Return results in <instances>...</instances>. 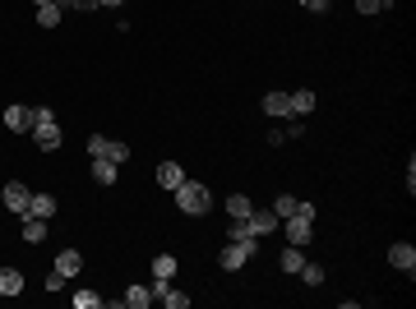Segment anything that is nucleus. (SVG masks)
Wrapping results in <instances>:
<instances>
[{
	"label": "nucleus",
	"instance_id": "22",
	"mask_svg": "<svg viewBox=\"0 0 416 309\" xmlns=\"http://www.w3.org/2000/svg\"><path fill=\"white\" fill-rule=\"evenodd\" d=\"M102 305H107V300L97 291H75V309H102Z\"/></svg>",
	"mask_w": 416,
	"mask_h": 309
},
{
	"label": "nucleus",
	"instance_id": "13",
	"mask_svg": "<svg viewBox=\"0 0 416 309\" xmlns=\"http://www.w3.org/2000/svg\"><path fill=\"white\" fill-rule=\"evenodd\" d=\"M292 97V116L296 120H306L310 111H315V93H310V88H296V93H287Z\"/></svg>",
	"mask_w": 416,
	"mask_h": 309
},
{
	"label": "nucleus",
	"instance_id": "8",
	"mask_svg": "<svg viewBox=\"0 0 416 309\" xmlns=\"http://www.w3.org/2000/svg\"><path fill=\"white\" fill-rule=\"evenodd\" d=\"M5 129H14V134H28L32 129V107H5Z\"/></svg>",
	"mask_w": 416,
	"mask_h": 309
},
{
	"label": "nucleus",
	"instance_id": "14",
	"mask_svg": "<svg viewBox=\"0 0 416 309\" xmlns=\"http://www.w3.org/2000/svg\"><path fill=\"white\" fill-rule=\"evenodd\" d=\"M277 263H282V273H301V268H306V254H301V245H287L282 249V254H277Z\"/></svg>",
	"mask_w": 416,
	"mask_h": 309
},
{
	"label": "nucleus",
	"instance_id": "26",
	"mask_svg": "<svg viewBox=\"0 0 416 309\" xmlns=\"http://www.w3.org/2000/svg\"><path fill=\"white\" fill-rule=\"evenodd\" d=\"M273 213H277V217H292V213H296V199H292V194H277Z\"/></svg>",
	"mask_w": 416,
	"mask_h": 309
},
{
	"label": "nucleus",
	"instance_id": "7",
	"mask_svg": "<svg viewBox=\"0 0 416 309\" xmlns=\"http://www.w3.org/2000/svg\"><path fill=\"white\" fill-rule=\"evenodd\" d=\"M28 199H32L28 185H5V208L14 217H28Z\"/></svg>",
	"mask_w": 416,
	"mask_h": 309
},
{
	"label": "nucleus",
	"instance_id": "24",
	"mask_svg": "<svg viewBox=\"0 0 416 309\" xmlns=\"http://www.w3.org/2000/svg\"><path fill=\"white\" fill-rule=\"evenodd\" d=\"M227 240H250V222H246V217H231V226H227Z\"/></svg>",
	"mask_w": 416,
	"mask_h": 309
},
{
	"label": "nucleus",
	"instance_id": "29",
	"mask_svg": "<svg viewBox=\"0 0 416 309\" xmlns=\"http://www.w3.org/2000/svg\"><path fill=\"white\" fill-rule=\"evenodd\" d=\"M61 286H65V277L56 273V268H51V273H46V291H61Z\"/></svg>",
	"mask_w": 416,
	"mask_h": 309
},
{
	"label": "nucleus",
	"instance_id": "4",
	"mask_svg": "<svg viewBox=\"0 0 416 309\" xmlns=\"http://www.w3.org/2000/svg\"><path fill=\"white\" fill-rule=\"evenodd\" d=\"M246 222H250V235H255V240H264L268 231H277V226H282V217H277L273 208H255Z\"/></svg>",
	"mask_w": 416,
	"mask_h": 309
},
{
	"label": "nucleus",
	"instance_id": "1",
	"mask_svg": "<svg viewBox=\"0 0 416 309\" xmlns=\"http://www.w3.org/2000/svg\"><path fill=\"white\" fill-rule=\"evenodd\" d=\"M171 194H176V208H181L185 217L213 213V194H208V185H199V180H181V185L171 189Z\"/></svg>",
	"mask_w": 416,
	"mask_h": 309
},
{
	"label": "nucleus",
	"instance_id": "20",
	"mask_svg": "<svg viewBox=\"0 0 416 309\" xmlns=\"http://www.w3.org/2000/svg\"><path fill=\"white\" fill-rule=\"evenodd\" d=\"M250 213H255V203H250L246 194H231L227 199V217H250Z\"/></svg>",
	"mask_w": 416,
	"mask_h": 309
},
{
	"label": "nucleus",
	"instance_id": "9",
	"mask_svg": "<svg viewBox=\"0 0 416 309\" xmlns=\"http://www.w3.org/2000/svg\"><path fill=\"white\" fill-rule=\"evenodd\" d=\"M264 116H273V120H282V116H292V97L287 93H264Z\"/></svg>",
	"mask_w": 416,
	"mask_h": 309
},
{
	"label": "nucleus",
	"instance_id": "12",
	"mask_svg": "<svg viewBox=\"0 0 416 309\" xmlns=\"http://www.w3.org/2000/svg\"><path fill=\"white\" fill-rule=\"evenodd\" d=\"M79 268H83V259H79V249H61V254H56V273H61L65 281L75 277Z\"/></svg>",
	"mask_w": 416,
	"mask_h": 309
},
{
	"label": "nucleus",
	"instance_id": "31",
	"mask_svg": "<svg viewBox=\"0 0 416 309\" xmlns=\"http://www.w3.org/2000/svg\"><path fill=\"white\" fill-rule=\"evenodd\" d=\"M97 5H111V10H116V5H125V0H97Z\"/></svg>",
	"mask_w": 416,
	"mask_h": 309
},
{
	"label": "nucleus",
	"instance_id": "17",
	"mask_svg": "<svg viewBox=\"0 0 416 309\" xmlns=\"http://www.w3.org/2000/svg\"><path fill=\"white\" fill-rule=\"evenodd\" d=\"M23 240H28V245H42L46 240V217H23Z\"/></svg>",
	"mask_w": 416,
	"mask_h": 309
},
{
	"label": "nucleus",
	"instance_id": "11",
	"mask_svg": "<svg viewBox=\"0 0 416 309\" xmlns=\"http://www.w3.org/2000/svg\"><path fill=\"white\" fill-rule=\"evenodd\" d=\"M56 208H61V203H56V194H32V199H28V217H46V222H51V217H56Z\"/></svg>",
	"mask_w": 416,
	"mask_h": 309
},
{
	"label": "nucleus",
	"instance_id": "21",
	"mask_svg": "<svg viewBox=\"0 0 416 309\" xmlns=\"http://www.w3.org/2000/svg\"><path fill=\"white\" fill-rule=\"evenodd\" d=\"M296 277L306 281V286H324V268H319V263H310V259H306V268H301Z\"/></svg>",
	"mask_w": 416,
	"mask_h": 309
},
{
	"label": "nucleus",
	"instance_id": "28",
	"mask_svg": "<svg viewBox=\"0 0 416 309\" xmlns=\"http://www.w3.org/2000/svg\"><path fill=\"white\" fill-rule=\"evenodd\" d=\"M384 5H388V0H356V10H361V14H379Z\"/></svg>",
	"mask_w": 416,
	"mask_h": 309
},
{
	"label": "nucleus",
	"instance_id": "6",
	"mask_svg": "<svg viewBox=\"0 0 416 309\" xmlns=\"http://www.w3.org/2000/svg\"><path fill=\"white\" fill-rule=\"evenodd\" d=\"M282 231H287V245H310V235H315V226H310L306 217H282Z\"/></svg>",
	"mask_w": 416,
	"mask_h": 309
},
{
	"label": "nucleus",
	"instance_id": "27",
	"mask_svg": "<svg viewBox=\"0 0 416 309\" xmlns=\"http://www.w3.org/2000/svg\"><path fill=\"white\" fill-rule=\"evenodd\" d=\"M107 162H116V167H121V162H130V148L111 139V148H107Z\"/></svg>",
	"mask_w": 416,
	"mask_h": 309
},
{
	"label": "nucleus",
	"instance_id": "32",
	"mask_svg": "<svg viewBox=\"0 0 416 309\" xmlns=\"http://www.w3.org/2000/svg\"><path fill=\"white\" fill-rule=\"evenodd\" d=\"M37 5H46V0H37Z\"/></svg>",
	"mask_w": 416,
	"mask_h": 309
},
{
	"label": "nucleus",
	"instance_id": "3",
	"mask_svg": "<svg viewBox=\"0 0 416 309\" xmlns=\"http://www.w3.org/2000/svg\"><path fill=\"white\" fill-rule=\"evenodd\" d=\"M255 249H259V240L250 235V240H227V249H222V273H241L250 259H255Z\"/></svg>",
	"mask_w": 416,
	"mask_h": 309
},
{
	"label": "nucleus",
	"instance_id": "15",
	"mask_svg": "<svg viewBox=\"0 0 416 309\" xmlns=\"http://www.w3.org/2000/svg\"><path fill=\"white\" fill-rule=\"evenodd\" d=\"M185 180V171H181V162H162L157 167V185H167V189H176Z\"/></svg>",
	"mask_w": 416,
	"mask_h": 309
},
{
	"label": "nucleus",
	"instance_id": "23",
	"mask_svg": "<svg viewBox=\"0 0 416 309\" xmlns=\"http://www.w3.org/2000/svg\"><path fill=\"white\" fill-rule=\"evenodd\" d=\"M153 277H176V259L171 254H157L153 259Z\"/></svg>",
	"mask_w": 416,
	"mask_h": 309
},
{
	"label": "nucleus",
	"instance_id": "16",
	"mask_svg": "<svg viewBox=\"0 0 416 309\" xmlns=\"http://www.w3.org/2000/svg\"><path fill=\"white\" fill-rule=\"evenodd\" d=\"M23 291V273L19 268H0V295H19Z\"/></svg>",
	"mask_w": 416,
	"mask_h": 309
},
{
	"label": "nucleus",
	"instance_id": "18",
	"mask_svg": "<svg viewBox=\"0 0 416 309\" xmlns=\"http://www.w3.org/2000/svg\"><path fill=\"white\" fill-rule=\"evenodd\" d=\"M92 180H97V185H116V162H107V157H92Z\"/></svg>",
	"mask_w": 416,
	"mask_h": 309
},
{
	"label": "nucleus",
	"instance_id": "25",
	"mask_svg": "<svg viewBox=\"0 0 416 309\" xmlns=\"http://www.w3.org/2000/svg\"><path fill=\"white\" fill-rule=\"evenodd\" d=\"M107 148H111L107 134H92V139H88V157H107Z\"/></svg>",
	"mask_w": 416,
	"mask_h": 309
},
{
	"label": "nucleus",
	"instance_id": "19",
	"mask_svg": "<svg viewBox=\"0 0 416 309\" xmlns=\"http://www.w3.org/2000/svg\"><path fill=\"white\" fill-rule=\"evenodd\" d=\"M61 5H56V0H46V5H37V23H42V28H56V23H61Z\"/></svg>",
	"mask_w": 416,
	"mask_h": 309
},
{
	"label": "nucleus",
	"instance_id": "5",
	"mask_svg": "<svg viewBox=\"0 0 416 309\" xmlns=\"http://www.w3.org/2000/svg\"><path fill=\"white\" fill-rule=\"evenodd\" d=\"M388 263H393L398 273H407V277H412V273H416V245H412V240H398V245H388Z\"/></svg>",
	"mask_w": 416,
	"mask_h": 309
},
{
	"label": "nucleus",
	"instance_id": "2",
	"mask_svg": "<svg viewBox=\"0 0 416 309\" xmlns=\"http://www.w3.org/2000/svg\"><path fill=\"white\" fill-rule=\"evenodd\" d=\"M32 139H37V148L42 153H56L61 148V125H56V111L51 107H32Z\"/></svg>",
	"mask_w": 416,
	"mask_h": 309
},
{
	"label": "nucleus",
	"instance_id": "30",
	"mask_svg": "<svg viewBox=\"0 0 416 309\" xmlns=\"http://www.w3.org/2000/svg\"><path fill=\"white\" fill-rule=\"evenodd\" d=\"M301 5H306V10H315V14H324V10H328L333 0H301Z\"/></svg>",
	"mask_w": 416,
	"mask_h": 309
},
{
	"label": "nucleus",
	"instance_id": "10",
	"mask_svg": "<svg viewBox=\"0 0 416 309\" xmlns=\"http://www.w3.org/2000/svg\"><path fill=\"white\" fill-rule=\"evenodd\" d=\"M121 305H125V309H148V305H153V291H148V286H139V281H135V286H125Z\"/></svg>",
	"mask_w": 416,
	"mask_h": 309
}]
</instances>
